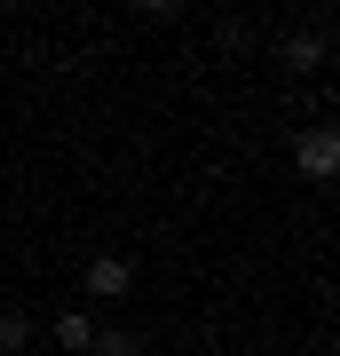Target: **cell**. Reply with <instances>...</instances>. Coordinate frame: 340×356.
<instances>
[{"instance_id": "obj_1", "label": "cell", "mask_w": 340, "mask_h": 356, "mask_svg": "<svg viewBox=\"0 0 340 356\" xmlns=\"http://www.w3.org/2000/svg\"><path fill=\"white\" fill-rule=\"evenodd\" d=\"M135 293V261L127 254H95L88 261V301H127Z\"/></svg>"}, {"instance_id": "obj_2", "label": "cell", "mask_w": 340, "mask_h": 356, "mask_svg": "<svg viewBox=\"0 0 340 356\" xmlns=\"http://www.w3.org/2000/svg\"><path fill=\"white\" fill-rule=\"evenodd\" d=\"M293 166H301L309 182H332V166H340V135H332V127H309L301 143H293Z\"/></svg>"}, {"instance_id": "obj_3", "label": "cell", "mask_w": 340, "mask_h": 356, "mask_svg": "<svg viewBox=\"0 0 340 356\" xmlns=\"http://www.w3.org/2000/svg\"><path fill=\"white\" fill-rule=\"evenodd\" d=\"M325 56H332V32H325V24H309V32H285V40H277V64H285V72H316Z\"/></svg>"}, {"instance_id": "obj_4", "label": "cell", "mask_w": 340, "mask_h": 356, "mask_svg": "<svg viewBox=\"0 0 340 356\" xmlns=\"http://www.w3.org/2000/svg\"><path fill=\"white\" fill-rule=\"evenodd\" d=\"M95 332H103V325H95V309H56V348H63V356H88Z\"/></svg>"}, {"instance_id": "obj_5", "label": "cell", "mask_w": 340, "mask_h": 356, "mask_svg": "<svg viewBox=\"0 0 340 356\" xmlns=\"http://www.w3.org/2000/svg\"><path fill=\"white\" fill-rule=\"evenodd\" d=\"M24 341H32V317L24 309H0V356H16Z\"/></svg>"}, {"instance_id": "obj_6", "label": "cell", "mask_w": 340, "mask_h": 356, "mask_svg": "<svg viewBox=\"0 0 340 356\" xmlns=\"http://www.w3.org/2000/svg\"><path fill=\"white\" fill-rule=\"evenodd\" d=\"M88 356H143V341H135V332H95V341H88Z\"/></svg>"}]
</instances>
